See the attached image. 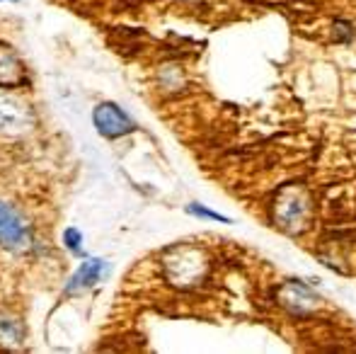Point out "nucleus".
I'll use <instances>...</instances> for the list:
<instances>
[{"instance_id":"8","label":"nucleus","mask_w":356,"mask_h":354,"mask_svg":"<svg viewBox=\"0 0 356 354\" xmlns=\"http://www.w3.org/2000/svg\"><path fill=\"white\" fill-rule=\"evenodd\" d=\"M187 211H189V214H194V216H202V218H211V221L230 223V218H228V216H220V214H216V211H209V209L199 207V204H189V207H187Z\"/></svg>"},{"instance_id":"1","label":"nucleus","mask_w":356,"mask_h":354,"mask_svg":"<svg viewBox=\"0 0 356 354\" xmlns=\"http://www.w3.org/2000/svg\"><path fill=\"white\" fill-rule=\"evenodd\" d=\"M34 124V117L17 97L0 92V131L3 134H24Z\"/></svg>"},{"instance_id":"7","label":"nucleus","mask_w":356,"mask_h":354,"mask_svg":"<svg viewBox=\"0 0 356 354\" xmlns=\"http://www.w3.org/2000/svg\"><path fill=\"white\" fill-rule=\"evenodd\" d=\"M63 241H66V248L75 255H80L83 252V236H80V231H75V228H68L66 233H63Z\"/></svg>"},{"instance_id":"3","label":"nucleus","mask_w":356,"mask_h":354,"mask_svg":"<svg viewBox=\"0 0 356 354\" xmlns=\"http://www.w3.org/2000/svg\"><path fill=\"white\" fill-rule=\"evenodd\" d=\"M95 127L107 138H119L134 131V122L112 102H102L95 109Z\"/></svg>"},{"instance_id":"5","label":"nucleus","mask_w":356,"mask_h":354,"mask_svg":"<svg viewBox=\"0 0 356 354\" xmlns=\"http://www.w3.org/2000/svg\"><path fill=\"white\" fill-rule=\"evenodd\" d=\"M24 340V328L17 318L0 316V345L3 347H19Z\"/></svg>"},{"instance_id":"4","label":"nucleus","mask_w":356,"mask_h":354,"mask_svg":"<svg viewBox=\"0 0 356 354\" xmlns=\"http://www.w3.org/2000/svg\"><path fill=\"white\" fill-rule=\"evenodd\" d=\"M104 272H107V262H104V260L83 262V265L73 272V277L68 279L66 293H78V291H83V289L92 287V284H97L99 279L104 277Z\"/></svg>"},{"instance_id":"2","label":"nucleus","mask_w":356,"mask_h":354,"mask_svg":"<svg viewBox=\"0 0 356 354\" xmlns=\"http://www.w3.org/2000/svg\"><path fill=\"white\" fill-rule=\"evenodd\" d=\"M0 246L8 250H27L29 231L13 207L0 202Z\"/></svg>"},{"instance_id":"6","label":"nucleus","mask_w":356,"mask_h":354,"mask_svg":"<svg viewBox=\"0 0 356 354\" xmlns=\"http://www.w3.org/2000/svg\"><path fill=\"white\" fill-rule=\"evenodd\" d=\"M19 78H22V71H19L17 58L10 51H5V49H0V86L3 88L17 86Z\"/></svg>"}]
</instances>
